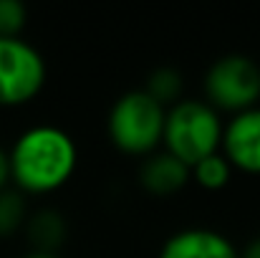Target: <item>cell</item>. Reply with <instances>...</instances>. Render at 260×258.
<instances>
[{"label":"cell","mask_w":260,"mask_h":258,"mask_svg":"<svg viewBox=\"0 0 260 258\" xmlns=\"http://www.w3.org/2000/svg\"><path fill=\"white\" fill-rule=\"evenodd\" d=\"M205 101L217 109L228 111L230 117L245 109L258 106L260 101V66L250 56L228 53L210 64L205 74Z\"/></svg>","instance_id":"4"},{"label":"cell","mask_w":260,"mask_h":258,"mask_svg":"<svg viewBox=\"0 0 260 258\" xmlns=\"http://www.w3.org/2000/svg\"><path fill=\"white\" fill-rule=\"evenodd\" d=\"M222 117L205 99H179L167 109L162 150L182 160L187 167L220 152Z\"/></svg>","instance_id":"2"},{"label":"cell","mask_w":260,"mask_h":258,"mask_svg":"<svg viewBox=\"0 0 260 258\" xmlns=\"http://www.w3.org/2000/svg\"><path fill=\"white\" fill-rule=\"evenodd\" d=\"M159 258H240V251L220 231L182 228L162 243Z\"/></svg>","instance_id":"7"},{"label":"cell","mask_w":260,"mask_h":258,"mask_svg":"<svg viewBox=\"0 0 260 258\" xmlns=\"http://www.w3.org/2000/svg\"><path fill=\"white\" fill-rule=\"evenodd\" d=\"M10 182L20 192L48 195L61 190L76 172L79 147L74 137L56 124H36L18 134L8 150Z\"/></svg>","instance_id":"1"},{"label":"cell","mask_w":260,"mask_h":258,"mask_svg":"<svg viewBox=\"0 0 260 258\" xmlns=\"http://www.w3.org/2000/svg\"><path fill=\"white\" fill-rule=\"evenodd\" d=\"M23 258H61L58 253H41V251H30V253H25Z\"/></svg>","instance_id":"16"},{"label":"cell","mask_w":260,"mask_h":258,"mask_svg":"<svg viewBox=\"0 0 260 258\" xmlns=\"http://www.w3.org/2000/svg\"><path fill=\"white\" fill-rule=\"evenodd\" d=\"M144 91L162 104L165 109H170L172 104H177L182 99V74L172 69V66H159L147 76V86Z\"/></svg>","instance_id":"10"},{"label":"cell","mask_w":260,"mask_h":258,"mask_svg":"<svg viewBox=\"0 0 260 258\" xmlns=\"http://www.w3.org/2000/svg\"><path fill=\"white\" fill-rule=\"evenodd\" d=\"M189 180H192V170L165 150H157L149 157H144L139 167V185L157 197H167L184 190Z\"/></svg>","instance_id":"8"},{"label":"cell","mask_w":260,"mask_h":258,"mask_svg":"<svg viewBox=\"0 0 260 258\" xmlns=\"http://www.w3.org/2000/svg\"><path fill=\"white\" fill-rule=\"evenodd\" d=\"M28 10L20 0H0V36L15 38L25 28Z\"/></svg>","instance_id":"13"},{"label":"cell","mask_w":260,"mask_h":258,"mask_svg":"<svg viewBox=\"0 0 260 258\" xmlns=\"http://www.w3.org/2000/svg\"><path fill=\"white\" fill-rule=\"evenodd\" d=\"M189 170H192V180H194L202 190H210V192L222 190V187L230 182V177H233V167H230V162L225 160L222 152H215V155L200 160V162L192 165Z\"/></svg>","instance_id":"11"},{"label":"cell","mask_w":260,"mask_h":258,"mask_svg":"<svg viewBox=\"0 0 260 258\" xmlns=\"http://www.w3.org/2000/svg\"><path fill=\"white\" fill-rule=\"evenodd\" d=\"M10 182V160H8V150L0 147V190H5Z\"/></svg>","instance_id":"14"},{"label":"cell","mask_w":260,"mask_h":258,"mask_svg":"<svg viewBox=\"0 0 260 258\" xmlns=\"http://www.w3.org/2000/svg\"><path fill=\"white\" fill-rule=\"evenodd\" d=\"M46 86V61L36 46L0 36V106H23Z\"/></svg>","instance_id":"5"},{"label":"cell","mask_w":260,"mask_h":258,"mask_svg":"<svg viewBox=\"0 0 260 258\" xmlns=\"http://www.w3.org/2000/svg\"><path fill=\"white\" fill-rule=\"evenodd\" d=\"M167 109L157 104L144 89L121 94L106 117L109 142L132 157H149L162 147Z\"/></svg>","instance_id":"3"},{"label":"cell","mask_w":260,"mask_h":258,"mask_svg":"<svg viewBox=\"0 0 260 258\" xmlns=\"http://www.w3.org/2000/svg\"><path fill=\"white\" fill-rule=\"evenodd\" d=\"M25 236L33 251L58 253L61 243L66 241V218L53 208H41L25 220Z\"/></svg>","instance_id":"9"},{"label":"cell","mask_w":260,"mask_h":258,"mask_svg":"<svg viewBox=\"0 0 260 258\" xmlns=\"http://www.w3.org/2000/svg\"><path fill=\"white\" fill-rule=\"evenodd\" d=\"M240 258H260V236L250 238L245 243V248L240 251Z\"/></svg>","instance_id":"15"},{"label":"cell","mask_w":260,"mask_h":258,"mask_svg":"<svg viewBox=\"0 0 260 258\" xmlns=\"http://www.w3.org/2000/svg\"><path fill=\"white\" fill-rule=\"evenodd\" d=\"M220 152L233 170L260 175V104L233 114L225 122Z\"/></svg>","instance_id":"6"},{"label":"cell","mask_w":260,"mask_h":258,"mask_svg":"<svg viewBox=\"0 0 260 258\" xmlns=\"http://www.w3.org/2000/svg\"><path fill=\"white\" fill-rule=\"evenodd\" d=\"M25 220H28V208L23 192L10 187L0 190V238L25 228Z\"/></svg>","instance_id":"12"}]
</instances>
